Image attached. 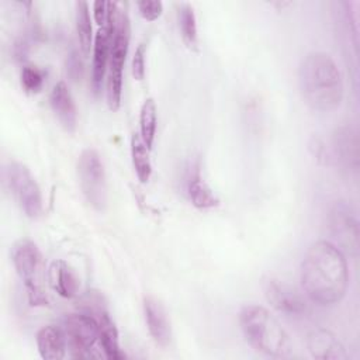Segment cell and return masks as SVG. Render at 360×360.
<instances>
[{
    "label": "cell",
    "mask_w": 360,
    "mask_h": 360,
    "mask_svg": "<svg viewBox=\"0 0 360 360\" xmlns=\"http://www.w3.org/2000/svg\"><path fill=\"white\" fill-rule=\"evenodd\" d=\"M301 284L314 304L329 307L339 302L349 284L345 253L329 240L312 243L301 263Z\"/></svg>",
    "instance_id": "1"
},
{
    "label": "cell",
    "mask_w": 360,
    "mask_h": 360,
    "mask_svg": "<svg viewBox=\"0 0 360 360\" xmlns=\"http://www.w3.org/2000/svg\"><path fill=\"white\" fill-rule=\"evenodd\" d=\"M302 98L316 111L336 110L343 98V77L333 58L321 51L304 56L298 68Z\"/></svg>",
    "instance_id": "2"
},
{
    "label": "cell",
    "mask_w": 360,
    "mask_h": 360,
    "mask_svg": "<svg viewBox=\"0 0 360 360\" xmlns=\"http://www.w3.org/2000/svg\"><path fill=\"white\" fill-rule=\"evenodd\" d=\"M239 325L246 342L255 350L271 357H287L291 353L288 333L264 307H243L239 312Z\"/></svg>",
    "instance_id": "3"
},
{
    "label": "cell",
    "mask_w": 360,
    "mask_h": 360,
    "mask_svg": "<svg viewBox=\"0 0 360 360\" xmlns=\"http://www.w3.org/2000/svg\"><path fill=\"white\" fill-rule=\"evenodd\" d=\"M105 28L111 32L108 75H107V104L111 111H117L121 105L122 73L129 45V21L125 11L111 10Z\"/></svg>",
    "instance_id": "4"
},
{
    "label": "cell",
    "mask_w": 360,
    "mask_h": 360,
    "mask_svg": "<svg viewBox=\"0 0 360 360\" xmlns=\"http://www.w3.org/2000/svg\"><path fill=\"white\" fill-rule=\"evenodd\" d=\"M11 260L24 283L30 305H48L44 257L38 246L30 239H20L11 248Z\"/></svg>",
    "instance_id": "5"
},
{
    "label": "cell",
    "mask_w": 360,
    "mask_h": 360,
    "mask_svg": "<svg viewBox=\"0 0 360 360\" xmlns=\"http://www.w3.org/2000/svg\"><path fill=\"white\" fill-rule=\"evenodd\" d=\"M62 330L72 357H104L100 347L98 322L93 315L87 312L70 314L63 319Z\"/></svg>",
    "instance_id": "6"
},
{
    "label": "cell",
    "mask_w": 360,
    "mask_h": 360,
    "mask_svg": "<svg viewBox=\"0 0 360 360\" xmlns=\"http://www.w3.org/2000/svg\"><path fill=\"white\" fill-rule=\"evenodd\" d=\"M77 176L86 201L97 211L107 205V177L103 160L97 150L84 149L77 160Z\"/></svg>",
    "instance_id": "7"
},
{
    "label": "cell",
    "mask_w": 360,
    "mask_h": 360,
    "mask_svg": "<svg viewBox=\"0 0 360 360\" xmlns=\"http://www.w3.org/2000/svg\"><path fill=\"white\" fill-rule=\"evenodd\" d=\"M6 177L13 195L25 215L32 219L38 218L42 212V195L30 169L20 162H11L7 166Z\"/></svg>",
    "instance_id": "8"
},
{
    "label": "cell",
    "mask_w": 360,
    "mask_h": 360,
    "mask_svg": "<svg viewBox=\"0 0 360 360\" xmlns=\"http://www.w3.org/2000/svg\"><path fill=\"white\" fill-rule=\"evenodd\" d=\"M328 229L342 253L356 257L359 253V224L354 211L345 201H335L328 212Z\"/></svg>",
    "instance_id": "9"
},
{
    "label": "cell",
    "mask_w": 360,
    "mask_h": 360,
    "mask_svg": "<svg viewBox=\"0 0 360 360\" xmlns=\"http://www.w3.org/2000/svg\"><path fill=\"white\" fill-rule=\"evenodd\" d=\"M262 288L266 300L278 312L291 318H304L309 312L305 298L287 283L274 277H264Z\"/></svg>",
    "instance_id": "10"
},
{
    "label": "cell",
    "mask_w": 360,
    "mask_h": 360,
    "mask_svg": "<svg viewBox=\"0 0 360 360\" xmlns=\"http://www.w3.org/2000/svg\"><path fill=\"white\" fill-rule=\"evenodd\" d=\"M332 153L336 163L346 172L359 169V135L357 129L349 124L339 127L333 132Z\"/></svg>",
    "instance_id": "11"
},
{
    "label": "cell",
    "mask_w": 360,
    "mask_h": 360,
    "mask_svg": "<svg viewBox=\"0 0 360 360\" xmlns=\"http://www.w3.org/2000/svg\"><path fill=\"white\" fill-rule=\"evenodd\" d=\"M143 315L146 321L148 330L152 339L162 347H166L172 339V326L167 318V312L163 304L152 297L148 295L143 298Z\"/></svg>",
    "instance_id": "12"
},
{
    "label": "cell",
    "mask_w": 360,
    "mask_h": 360,
    "mask_svg": "<svg viewBox=\"0 0 360 360\" xmlns=\"http://www.w3.org/2000/svg\"><path fill=\"white\" fill-rule=\"evenodd\" d=\"M307 349L314 359L346 360L347 353L342 342L326 329H315L307 336Z\"/></svg>",
    "instance_id": "13"
},
{
    "label": "cell",
    "mask_w": 360,
    "mask_h": 360,
    "mask_svg": "<svg viewBox=\"0 0 360 360\" xmlns=\"http://www.w3.org/2000/svg\"><path fill=\"white\" fill-rule=\"evenodd\" d=\"M49 103L62 127L66 131L73 132L77 124V110L72 93L65 82H59L53 86L49 96Z\"/></svg>",
    "instance_id": "14"
},
{
    "label": "cell",
    "mask_w": 360,
    "mask_h": 360,
    "mask_svg": "<svg viewBox=\"0 0 360 360\" xmlns=\"http://www.w3.org/2000/svg\"><path fill=\"white\" fill-rule=\"evenodd\" d=\"M110 46H111V32L101 27L93 44V65H91V87L94 94H98L104 82L107 72V63L110 60Z\"/></svg>",
    "instance_id": "15"
},
{
    "label": "cell",
    "mask_w": 360,
    "mask_h": 360,
    "mask_svg": "<svg viewBox=\"0 0 360 360\" xmlns=\"http://www.w3.org/2000/svg\"><path fill=\"white\" fill-rule=\"evenodd\" d=\"M93 315L97 322H98V329H100V347L104 353L105 359H112V360H121L125 357L120 347V336H118V329L115 323L112 322L108 311L105 307L98 308L94 311Z\"/></svg>",
    "instance_id": "16"
},
{
    "label": "cell",
    "mask_w": 360,
    "mask_h": 360,
    "mask_svg": "<svg viewBox=\"0 0 360 360\" xmlns=\"http://www.w3.org/2000/svg\"><path fill=\"white\" fill-rule=\"evenodd\" d=\"M186 193L195 208L208 210L218 205L219 200L204 180L200 167L193 166L186 176Z\"/></svg>",
    "instance_id": "17"
},
{
    "label": "cell",
    "mask_w": 360,
    "mask_h": 360,
    "mask_svg": "<svg viewBox=\"0 0 360 360\" xmlns=\"http://www.w3.org/2000/svg\"><path fill=\"white\" fill-rule=\"evenodd\" d=\"M37 347L45 360H62L66 356V338L62 328L48 325L37 332Z\"/></svg>",
    "instance_id": "18"
},
{
    "label": "cell",
    "mask_w": 360,
    "mask_h": 360,
    "mask_svg": "<svg viewBox=\"0 0 360 360\" xmlns=\"http://www.w3.org/2000/svg\"><path fill=\"white\" fill-rule=\"evenodd\" d=\"M49 281L58 295L73 298L79 292V278L65 260H55L49 267Z\"/></svg>",
    "instance_id": "19"
},
{
    "label": "cell",
    "mask_w": 360,
    "mask_h": 360,
    "mask_svg": "<svg viewBox=\"0 0 360 360\" xmlns=\"http://www.w3.org/2000/svg\"><path fill=\"white\" fill-rule=\"evenodd\" d=\"M149 150L150 149L145 145L139 134H134L131 138V158L136 177L141 183H148L152 174Z\"/></svg>",
    "instance_id": "20"
},
{
    "label": "cell",
    "mask_w": 360,
    "mask_h": 360,
    "mask_svg": "<svg viewBox=\"0 0 360 360\" xmlns=\"http://www.w3.org/2000/svg\"><path fill=\"white\" fill-rule=\"evenodd\" d=\"M76 32L79 39V46L83 55L90 53V48L93 46V30L89 14V4L86 1L76 3Z\"/></svg>",
    "instance_id": "21"
},
{
    "label": "cell",
    "mask_w": 360,
    "mask_h": 360,
    "mask_svg": "<svg viewBox=\"0 0 360 360\" xmlns=\"http://www.w3.org/2000/svg\"><path fill=\"white\" fill-rule=\"evenodd\" d=\"M156 103L152 97L146 98L141 107L139 114V136L145 142V145L150 149L153 145L155 134H156V122H158V112H156Z\"/></svg>",
    "instance_id": "22"
},
{
    "label": "cell",
    "mask_w": 360,
    "mask_h": 360,
    "mask_svg": "<svg viewBox=\"0 0 360 360\" xmlns=\"http://www.w3.org/2000/svg\"><path fill=\"white\" fill-rule=\"evenodd\" d=\"M179 25L184 44L190 49H197L198 46V32H197V20L194 10L190 4H184L179 10Z\"/></svg>",
    "instance_id": "23"
},
{
    "label": "cell",
    "mask_w": 360,
    "mask_h": 360,
    "mask_svg": "<svg viewBox=\"0 0 360 360\" xmlns=\"http://www.w3.org/2000/svg\"><path fill=\"white\" fill-rule=\"evenodd\" d=\"M20 77H21L22 89L27 93L34 94L42 89L46 79V70L35 65H25L21 70Z\"/></svg>",
    "instance_id": "24"
},
{
    "label": "cell",
    "mask_w": 360,
    "mask_h": 360,
    "mask_svg": "<svg viewBox=\"0 0 360 360\" xmlns=\"http://www.w3.org/2000/svg\"><path fill=\"white\" fill-rule=\"evenodd\" d=\"M83 70H84L83 69V62H82L79 51L72 49L66 56V75H68V77L72 82L77 83L83 77Z\"/></svg>",
    "instance_id": "25"
},
{
    "label": "cell",
    "mask_w": 360,
    "mask_h": 360,
    "mask_svg": "<svg viewBox=\"0 0 360 360\" xmlns=\"http://www.w3.org/2000/svg\"><path fill=\"white\" fill-rule=\"evenodd\" d=\"M145 56H146V46L145 44H139L132 58V76L138 82L143 80L145 77Z\"/></svg>",
    "instance_id": "26"
},
{
    "label": "cell",
    "mask_w": 360,
    "mask_h": 360,
    "mask_svg": "<svg viewBox=\"0 0 360 360\" xmlns=\"http://www.w3.org/2000/svg\"><path fill=\"white\" fill-rule=\"evenodd\" d=\"M141 15L148 21H155L162 15L163 4L160 1H138L136 3Z\"/></svg>",
    "instance_id": "27"
},
{
    "label": "cell",
    "mask_w": 360,
    "mask_h": 360,
    "mask_svg": "<svg viewBox=\"0 0 360 360\" xmlns=\"http://www.w3.org/2000/svg\"><path fill=\"white\" fill-rule=\"evenodd\" d=\"M30 52V39L28 37H20L13 44V58L17 62H24Z\"/></svg>",
    "instance_id": "28"
},
{
    "label": "cell",
    "mask_w": 360,
    "mask_h": 360,
    "mask_svg": "<svg viewBox=\"0 0 360 360\" xmlns=\"http://www.w3.org/2000/svg\"><path fill=\"white\" fill-rule=\"evenodd\" d=\"M93 14L94 20L98 25L104 27L107 24V15H108V1L97 0L93 3Z\"/></svg>",
    "instance_id": "29"
}]
</instances>
